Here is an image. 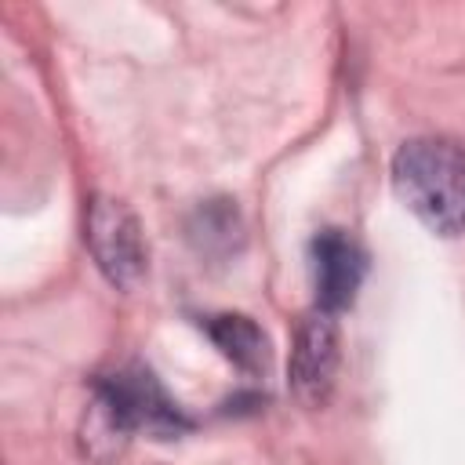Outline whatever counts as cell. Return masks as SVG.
I'll return each mask as SVG.
<instances>
[{"label": "cell", "instance_id": "obj_4", "mask_svg": "<svg viewBox=\"0 0 465 465\" xmlns=\"http://www.w3.org/2000/svg\"><path fill=\"white\" fill-rule=\"evenodd\" d=\"M291 389L305 407H323L334 389L338 374V323L334 312L316 309L298 323L294 349H291Z\"/></svg>", "mask_w": 465, "mask_h": 465}, {"label": "cell", "instance_id": "obj_1", "mask_svg": "<svg viewBox=\"0 0 465 465\" xmlns=\"http://www.w3.org/2000/svg\"><path fill=\"white\" fill-rule=\"evenodd\" d=\"M396 196L432 232H465V145L454 138H411L392 156Z\"/></svg>", "mask_w": 465, "mask_h": 465}, {"label": "cell", "instance_id": "obj_2", "mask_svg": "<svg viewBox=\"0 0 465 465\" xmlns=\"http://www.w3.org/2000/svg\"><path fill=\"white\" fill-rule=\"evenodd\" d=\"M98 396V421L109 436L127 432H153V436H178L189 429L182 407L163 392V385L142 363H127L113 374L94 381Z\"/></svg>", "mask_w": 465, "mask_h": 465}, {"label": "cell", "instance_id": "obj_5", "mask_svg": "<svg viewBox=\"0 0 465 465\" xmlns=\"http://www.w3.org/2000/svg\"><path fill=\"white\" fill-rule=\"evenodd\" d=\"M312 272H316V309L341 312L352 305L363 276H367V251L345 229H323L312 240Z\"/></svg>", "mask_w": 465, "mask_h": 465}, {"label": "cell", "instance_id": "obj_6", "mask_svg": "<svg viewBox=\"0 0 465 465\" xmlns=\"http://www.w3.org/2000/svg\"><path fill=\"white\" fill-rule=\"evenodd\" d=\"M200 327L207 331V338L222 349L225 360H232L240 371H265V360H269V338L265 331L251 320V316H240V312H214V316H203Z\"/></svg>", "mask_w": 465, "mask_h": 465}, {"label": "cell", "instance_id": "obj_3", "mask_svg": "<svg viewBox=\"0 0 465 465\" xmlns=\"http://www.w3.org/2000/svg\"><path fill=\"white\" fill-rule=\"evenodd\" d=\"M84 240H87L98 269L116 287H134L142 280V272H145V240H142L138 218L131 214V207L124 200L91 196Z\"/></svg>", "mask_w": 465, "mask_h": 465}]
</instances>
